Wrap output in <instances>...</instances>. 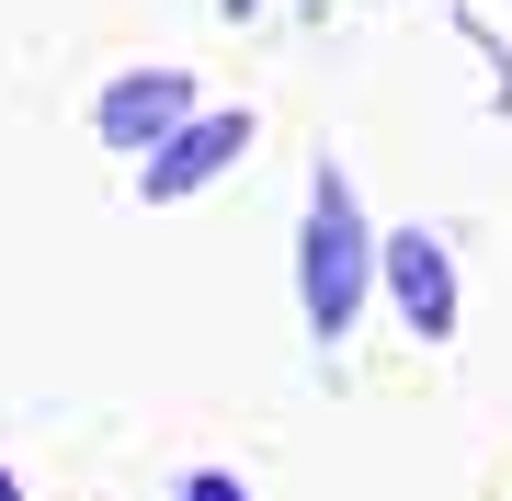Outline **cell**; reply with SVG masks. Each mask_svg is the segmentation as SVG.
Masks as SVG:
<instances>
[{
  "instance_id": "6da1fadb",
  "label": "cell",
  "mask_w": 512,
  "mask_h": 501,
  "mask_svg": "<svg viewBox=\"0 0 512 501\" xmlns=\"http://www.w3.org/2000/svg\"><path fill=\"white\" fill-rule=\"evenodd\" d=\"M365 285H376V240H365V205H353L342 171L308 183V228H296V297H308V331L342 342L365 319Z\"/></svg>"
},
{
  "instance_id": "7a4b0ae2",
  "label": "cell",
  "mask_w": 512,
  "mask_h": 501,
  "mask_svg": "<svg viewBox=\"0 0 512 501\" xmlns=\"http://www.w3.org/2000/svg\"><path fill=\"white\" fill-rule=\"evenodd\" d=\"M376 285L387 308H399L410 342H456V262H444L433 228H399V240H376Z\"/></svg>"
},
{
  "instance_id": "3957f363",
  "label": "cell",
  "mask_w": 512,
  "mask_h": 501,
  "mask_svg": "<svg viewBox=\"0 0 512 501\" xmlns=\"http://www.w3.org/2000/svg\"><path fill=\"white\" fill-rule=\"evenodd\" d=\"M239 149H251V114H239V103H228V114H183V126L148 149L137 194H148V205H183V194H205V183H217Z\"/></svg>"
},
{
  "instance_id": "277c9868",
  "label": "cell",
  "mask_w": 512,
  "mask_h": 501,
  "mask_svg": "<svg viewBox=\"0 0 512 501\" xmlns=\"http://www.w3.org/2000/svg\"><path fill=\"white\" fill-rule=\"evenodd\" d=\"M183 114H194V80H183V69H126V80H103L92 126H103V149H137V160H148Z\"/></svg>"
},
{
  "instance_id": "5b68a950",
  "label": "cell",
  "mask_w": 512,
  "mask_h": 501,
  "mask_svg": "<svg viewBox=\"0 0 512 501\" xmlns=\"http://www.w3.org/2000/svg\"><path fill=\"white\" fill-rule=\"evenodd\" d=\"M183 501H251V490H239V479H217V467H194V479H183Z\"/></svg>"
},
{
  "instance_id": "8992f818",
  "label": "cell",
  "mask_w": 512,
  "mask_h": 501,
  "mask_svg": "<svg viewBox=\"0 0 512 501\" xmlns=\"http://www.w3.org/2000/svg\"><path fill=\"white\" fill-rule=\"evenodd\" d=\"M0 501H23V490H12V467H0Z\"/></svg>"
}]
</instances>
